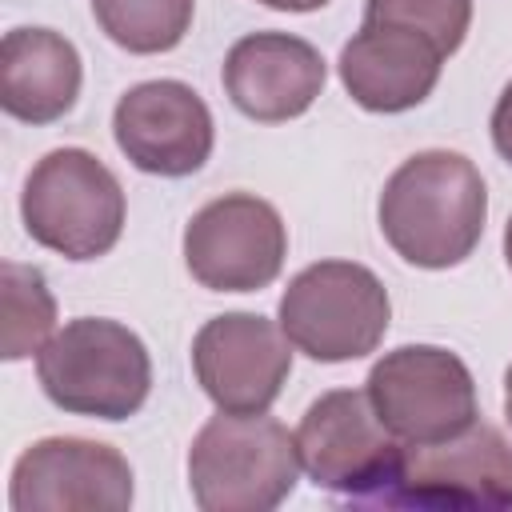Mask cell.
<instances>
[{"mask_svg":"<svg viewBox=\"0 0 512 512\" xmlns=\"http://www.w3.org/2000/svg\"><path fill=\"white\" fill-rule=\"evenodd\" d=\"M376 220L400 260L428 272L456 268L476 252L484 236V176L460 152H416L384 180Z\"/></svg>","mask_w":512,"mask_h":512,"instance_id":"6da1fadb","label":"cell"},{"mask_svg":"<svg viewBox=\"0 0 512 512\" xmlns=\"http://www.w3.org/2000/svg\"><path fill=\"white\" fill-rule=\"evenodd\" d=\"M296 432L268 412H220L192 436L188 488L204 512H272L300 480Z\"/></svg>","mask_w":512,"mask_h":512,"instance_id":"7a4b0ae2","label":"cell"},{"mask_svg":"<svg viewBox=\"0 0 512 512\" xmlns=\"http://www.w3.org/2000/svg\"><path fill=\"white\" fill-rule=\"evenodd\" d=\"M36 380L60 412L116 424L144 408L152 360L128 324L76 316L36 352Z\"/></svg>","mask_w":512,"mask_h":512,"instance_id":"3957f363","label":"cell"},{"mask_svg":"<svg viewBox=\"0 0 512 512\" xmlns=\"http://www.w3.org/2000/svg\"><path fill=\"white\" fill-rule=\"evenodd\" d=\"M28 236L64 260H100L124 232V188L88 148H52L20 192Z\"/></svg>","mask_w":512,"mask_h":512,"instance_id":"277c9868","label":"cell"},{"mask_svg":"<svg viewBox=\"0 0 512 512\" xmlns=\"http://www.w3.org/2000/svg\"><path fill=\"white\" fill-rule=\"evenodd\" d=\"M392 300L380 276L356 260H320L296 272L280 296L276 324L296 352L320 364H348L380 348Z\"/></svg>","mask_w":512,"mask_h":512,"instance_id":"5b68a950","label":"cell"},{"mask_svg":"<svg viewBox=\"0 0 512 512\" xmlns=\"http://www.w3.org/2000/svg\"><path fill=\"white\" fill-rule=\"evenodd\" d=\"M376 508L504 512L512 508V440L476 420L440 444H404Z\"/></svg>","mask_w":512,"mask_h":512,"instance_id":"8992f818","label":"cell"},{"mask_svg":"<svg viewBox=\"0 0 512 512\" xmlns=\"http://www.w3.org/2000/svg\"><path fill=\"white\" fill-rule=\"evenodd\" d=\"M364 392L380 424L400 444H440L468 432L480 416L468 364L440 344H404L384 352Z\"/></svg>","mask_w":512,"mask_h":512,"instance_id":"52a82bcc","label":"cell"},{"mask_svg":"<svg viewBox=\"0 0 512 512\" xmlns=\"http://www.w3.org/2000/svg\"><path fill=\"white\" fill-rule=\"evenodd\" d=\"M300 468L324 492L376 504L388 488L404 444L380 424L364 388H332L308 404L296 428Z\"/></svg>","mask_w":512,"mask_h":512,"instance_id":"ba28073f","label":"cell"},{"mask_svg":"<svg viewBox=\"0 0 512 512\" xmlns=\"http://www.w3.org/2000/svg\"><path fill=\"white\" fill-rule=\"evenodd\" d=\"M284 256L288 228L252 192L208 200L184 228V264L208 292H260L280 276Z\"/></svg>","mask_w":512,"mask_h":512,"instance_id":"9c48e42d","label":"cell"},{"mask_svg":"<svg viewBox=\"0 0 512 512\" xmlns=\"http://www.w3.org/2000/svg\"><path fill=\"white\" fill-rule=\"evenodd\" d=\"M8 504L16 512H124L132 508V464L100 440L44 436L12 464Z\"/></svg>","mask_w":512,"mask_h":512,"instance_id":"30bf717a","label":"cell"},{"mask_svg":"<svg viewBox=\"0 0 512 512\" xmlns=\"http://www.w3.org/2000/svg\"><path fill=\"white\" fill-rule=\"evenodd\" d=\"M192 372L220 412H268L288 384L292 340L260 312H224L196 332Z\"/></svg>","mask_w":512,"mask_h":512,"instance_id":"8fae6325","label":"cell"},{"mask_svg":"<svg viewBox=\"0 0 512 512\" xmlns=\"http://www.w3.org/2000/svg\"><path fill=\"white\" fill-rule=\"evenodd\" d=\"M112 136L132 168L164 180L200 172L216 144L212 112L184 80L132 84L116 100Z\"/></svg>","mask_w":512,"mask_h":512,"instance_id":"7c38bea8","label":"cell"},{"mask_svg":"<svg viewBox=\"0 0 512 512\" xmlns=\"http://www.w3.org/2000/svg\"><path fill=\"white\" fill-rule=\"evenodd\" d=\"M220 80L236 112L260 124H284L316 104L328 64L308 40L292 32H252L228 48Z\"/></svg>","mask_w":512,"mask_h":512,"instance_id":"4fadbf2b","label":"cell"},{"mask_svg":"<svg viewBox=\"0 0 512 512\" xmlns=\"http://www.w3.org/2000/svg\"><path fill=\"white\" fill-rule=\"evenodd\" d=\"M444 52L416 28L400 24H372L364 20L360 32L340 48L336 72L344 92L364 112H408L424 104L440 80Z\"/></svg>","mask_w":512,"mask_h":512,"instance_id":"5bb4252c","label":"cell"},{"mask_svg":"<svg viewBox=\"0 0 512 512\" xmlns=\"http://www.w3.org/2000/svg\"><path fill=\"white\" fill-rule=\"evenodd\" d=\"M80 52L52 28H12L0 44V104L12 120L52 124L80 96Z\"/></svg>","mask_w":512,"mask_h":512,"instance_id":"9a60e30c","label":"cell"},{"mask_svg":"<svg viewBox=\"0 0 512 512\" xmlns=\"http://www.w3.org/2000/svg\"><path fill=\"white\" fill-rule=\"evenodd\" d=\"M196 0H92L100 32L136 56L172 52L192 28Z\"/></svg>","mask_w":512,"mask_h":512,"instance_id":"2e32d148","label":"cell"},{"mask_svg":"<svg viewBox=\"0 0 512 512\" xmlns=\"http://www.w3.org/2000/svg\"><path fill=\"white\" fill-rule=\"evenodd\" d=\"M0 308H4V360H28L56 332V296L36 264H0Z\"/></svg>","mask_w":512,"mask_h":512,"instance_id":"e0dca14e","label":"cell"},{"mask_svg":"<svg viewBox=\"0 0 512 512\" xmlns=\"http://www.w3.org/2000/svg\"><path fill=\"white\" fill-rule=\"evenodd\" d=\"M364 20L416 28L436 40L444 56H452L468 36L472 0H364Z\"/></svg>","mask_w":512,"mask_h":512,"instance_id":"ac0fdd59","label":"cell"},{"mask_svg":"<svg viewBox=\"0 0 512 512\" xmlns=\"http://www.w3.org/2000/svg\"><path fill=\"white\" fill-rule=\"evenodd\" d=\"M492 144L512 164V80L504 84V92H500V100L492 108Z\"/></svg>","mask_w":512,"mask_h":512,"instance_id":"d6986e66","label":"cell"},{"mask_svg":"<svg viewBox=\"0 0 512 512\" xmlns=\"http://www.w3.org/2000/svg\"><path fill=\"white\" fill-rule=\"evenodd\" d=\"M264 8H276V12H316L324 8L328 0H260Z\"/></svg>","mask_w":512,"mask_h":512,"instance_id":"ffe728a7","label":"cell"},{"mask_svg":"<svg viewBox=\"0 0 512 512\" xmlns=\"http://www.w3.org/2000/svg\"><path fill=\"white\" fill-rule=\"evenodd\" d=\"M504 420L512 424V364H508V372H504Z\"/></svg>","mask_w":512,"mask_h":512,"instance_id":"44dd1931","label":"cell"},{"mask_svg":"<svg viewBox=\"0 0 512 512\" xmlns=\"http://www.w3.org/2000/svg\"><path fill=\"white\" fill-rule=\"evenodd\" d=\"M504 260H508V268H512V216H508V224H504Z\"/></svg>","mask_w":512,"mask_h":512,"instance_id":"7402d4cb","label":"cell"}]
</instances>
